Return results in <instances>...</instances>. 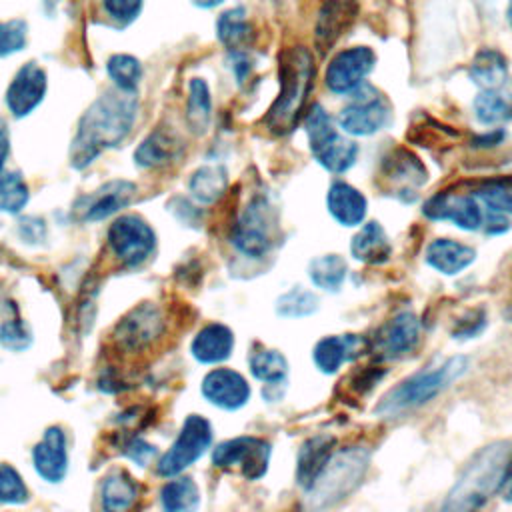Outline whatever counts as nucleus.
<instances>
[{
    "mask_svg": "<svg viewBox=\"0 0 512 512\" xmlns=\"http://www.w3.org/2000/svg\"><path fill=\"white\" fill-rule=\"evenodd\" d=\"M216 34L228 50L244 48L252 36V26L248 22L246 10L242 6H236L222 12L216 20Z\"/></svg>",
    "mask_w": 512,
    "mask_h": 512,
    "instance_id": "obj_30",
    "label": "nucleus"
},
{
    "mask_svg": "<svg viewBox=\"0 0 512 512\" xmlns=\"http://www.w3.org/2000/svg\"><path fill=\"white\" fill-rule=\"evenodd\" d=\"M274 210L264 196H254L232 228V244L248 258H262L274 244Z\"/></svg>",
    "mask_w": 512,
    "mask_h": 512,
    "instance_id": "obj_8",
    "label": "nucleus"
},
{
    "mask_svg": "<svg viewBox=\"0 0 512 512\" xmlns=\"http://www.w3.org/2000/svg\"><path fill=\"white\" fill-rule=\"evenodd\" d=\"M512 466V446L496 442L482 448L464 468L462 476L450 490L444 508L472 510L480 508L494 492L502 490L506 474Z\"/></svg>",
    "mask_w": 512,
    "mask_h": 512,
    "instance_id": "obj_3",
    "label": "nucleus"
},
{
    "mask_svg": "<svg viewBox=\"0 0 512 512\" xmlns=\"http://www.w3.org/2000/svg\"><path fill=\"white\" fill-rule=\"evenodd\" d=\"M308 276L314 282V286H318L326 292H336V290H340V286L346 278V262L338 254L318 256L310 262Z\"/></svg>",
    "mask_w": 512,
    "mask_h": 512,
    "instance_id": "obj_36",
    "label": "nucleus"
},
{
    "mask_svg": "<svg viewBox=\"0 0 512 512\" xmlns=\"http://www.w3.org/2000/svg\"><path fill=\"white\" fill-rule=\"evenodd\" d=\"M212 444V426L204 416L190 414L172 446L158 458L156 472L162 478H172L190 468L198 458L206 454Z\"/></svg>",
    "mask_w": 512,
    "mask_h": 512,
    "instance_id": "obj_7",
    "label": "nucleus"
},
{
    "mask_svg": "<svg viewBox=\"0 0 512 512\" xmlns=\"http://www.w3.org/2000/svg\"><path fill=\"white\" fill-rule=\"evenodd\" d=\"M8 154H10V132L6 122L0 118V172L4 170Z\"/></svg>",
    "mask_w": 512,
    "mask_h": 512,
    "instance_id": "obj_47",
    "label": "nucleus"
},
{
    "mask_svg": "<svg viewBox=\"0 0 512 512\" xmlns=\"http://www.w3.org/2000/svg\"><path fill=\"white\" fill-rule=\"evenodd\" d=\"M160 504L168 512H190L200 504V490L192 478L168 480L160 490Z\"/></svg>",
    "mask_w": 512,
    "mask_h": 512,
    "instance_id": "obj_35",
    "label": "nucleus"
},
{
    "mask_svg": "<svg viewBox=\"0 0 512 512\" xmlns=\"http://www.w3.org/2000/svg\"><path fill=\"white\" fill-rule=\"evenodd\" d=\"M26 44V22L24 20H0V58L16 54Z\"/></svg>",
    "mask_w": 512,
    "mask_h": 512,
    "instance_id": "obj_43",
    "label": "nucleus"
},
{
    "mask_svg": "<svg viewBox=\"0 0 512 512\" xmlns=\"http://www.w3.org/2000/svg\"><path fill=\"white\" fill-rule=\"evenodd\" d=\"M466 370L464 358H452L436 368H426L410 378H406L402 384L394 386L378 404L376 412L394 416L404 410L418 408L432 398H436L444 388H448L462 372Z\"/></svg>",
    "mask_w": 512,
    "mask_h": 512,
    "instance_id": "obj_4",
    "label": "nucleus"
},
{
    "mask_svg": "<svg viewBox=\"0 0 512 512\" xmlns=\"http://www.w3.org/2000/svg\"><path fill=\"white\" fill-rule=\"evenodd\" d=\"M420 338V320L412 312H402L390 318L376 334L374 348L382 358H398L408 354Z\"/></svg>",
    "mask_w": 512,
    "mask_h": 512,
    "instance_id": "obj_19",
    "label": "nucleus"
},
{
    "mask_svg": "<svg viewBox=\"0 0 512 512\" xmlns=\"http://www.w3.org/2000/svg\"><path fill=\"white\" fill-rule=\"evenodd\" d=\"M386 168H384V176L398 188V190H406L410 188H418L424 180H426V170L420 164V160L404 150H396L394 156L386 158Z\"/></svg>",
    "mask_w": 512,
    "mask_h": 512,
    "instance_id": "obj_31",
    "label": "nucleus"
},
{
    "mask_svg": "<svg viewBox=\"0 0 512 512\" xmlns=\"http://www.w3.org/2000/svg\"><path fill=\"white\" fill-rule=\"evenodd\" d=\"M390 120V108L382 94L366 84L352 92V102L342 108L338 122L354 136H368L384 128Z\"/></svg>",
    "mask_w": 512,
    "mask_h": 512,
    "instance_id": "obj_11",
    "label": "nucleus"
},
{
    "mask_svg": "<svg viewBox=\"0 0 512 512\" xmlns=\"http://www.w3.org/2000/svg\"><path fill=\"white\" fill-rule=\"evenodd\" d=\"M424 214L432 220H450L462 230H476L482 226V210L472 196L440 192L424 204Z\"/></svg>",
    "mask_w": 512,
    "mask_h": 512,
    "instance_id": "obj_18",
    "label": "nucleus"
},
{
    "mask_svg": "<svg viewBox=\"0 0 512 512\" xmlns=\"http://www.w3.org/2000/svg\"><path fill=\"white\" fill-rule=\"evenodd\" d=\"M136 194V184L124 178L108 180L74 202V216L80 222H100L126 208Z\"/></svg>",
    "mask_w": 512,
    "mask_h": 512,
    "instance_id": "obj_12",
    "label": "nucleus"
},
{
    "mask_svg": "<svg viewBox=\"0 0 512 512\" xmlns=\"http://www.w3.org/2000/svg\"><path fill=\"white\" fill-rule=\"evenodd\" d=\"M350 252L356 260L366 264L384 262L390 256V242L378 222L364 224L350 242Z\"/></svg>",
    "mask_w": 512,
    "mask_h": 512,
    "instance_id": "obj_27",
    "label": "nucleus"
},
{
    "mask_svg": "<svg viewBox=\"0 0 512 512\" xmlns=\"http://www.w3.org/2000/svg\"><path fill=\"white\" fill-rule=\"evenodd\" d=\"M318 308V298L304 288H292L286 294H282L276 302V312L282 318H304L316 312Z\"/></svg>",
    "mask_w": 512,
    "mask_h": 512,
    "instance_id": "obj_40",
    "label": "nucleus"
},
{
    "mask_svg": "<svg viewBox=\"0 0 512 512\" xmlns=\"http://www.w3.org/2000/svg\"><path fill=\"white\" fill-rule=\"evenodd\" d=\"M358 0H326L316 20V46L326 52L354 22Z\"/></svg>",
    "mask_w": 512,
    "mask_h": 512,
    "instance_id": "obj_20",
    "label": "nucleus"
},
{
    "mask_svg": "<svg viewBox=\"0 0 512 512\" xmlns=\"http://www.w3.org/2000/svg\"><path fill=\"white\" fill-rule=\"evenodd\" d=\"M376 56L368 46H354L338 52L326 68V86L334 94H352L364 84V78L374 68Z\"/></svg>",
    "mask_w": 512,
    "mask_h": 512,
    "instance_id": "obj_13",
    "label": "nucleus"
},
{
    "mask_svg": "<svg viewBox=\"0 0 512 512\" xmlns=\"http://www.w3.org/2000/svg\"><path fill=\"white\" fill-rule=\"evenodd\" d=\"M202 396L216 408L234 412L248 404L250 400V384L246 378L232 368H214L210 370L200 384Z\"/></svg>",
    "mask_w": 512,
    "mask_h": 512,
    "instance_id": "obj_16",
    "label": "nucleus"
},
{
    "mask_svg": "<svg viewBox=\"0 0 512 512\" xmlns=\"http://www.w3.org/2000/svg\"><path fill=\"white\" fill-rule=\"evenodd\" d=\"M470 78L482 88H502L508 80L506 58L498 50H480L470 66Z\"/></svg>",
    "mask_w": 512,
    "mask_h": 512,
    "instance_id": "obj_28",
    "label": "nucleus"
},
{
    "mask_svg": "<svg viewBox=\"0 0 512 512\" xmlns=\"http://www.w3.org/2000/svg\"><path fill=\"white\" fill-rule=\"evenodd\" d=\"M108 246L124 266L136 268L152 256L156 248V234L144 218L124 214L110 224Z\"/></svg>",
    "mask_w": 512,
    "mask_h": 512,
    "instance_id": "obj_9",
    "label": "nucleus"
},
{
    "mask_svg": "<svg viewBox=\"0 0 512 512\" xmlns=\"http://www.w3.org/2000/svg\"><path fill=\"white\" fill-rule=\"evenodd\" d=\"M502 492H504V496H506L508 500H512V466H510V470H508V474H506V480H504V484H502Z\"/></svg>",
    "mask_w": 512,
    "mask_h": 512,
    "instance_id": "obj_48",
    "label": "nucleus"
},
{
    "mask_svg": "<svg viewBox=\"0 0 512 512\" xmlns=\"http://www.w3.org/2000/svg\"><path fill=\"white\" fill-rule=\"evenodd\" d=\"M212 118L210 88L204 78H192L186 96V124L194 134H204Z\"/></svg>",
    "mask_w": 512,
    "mask_h": 512,
    "instance_id": "obj_29",
    "label": "nucleus"
},
{
    "mask_svg": "<svg viewBox=\"0 0 512 512\" xmlns=\"http://www.w3.org/2000/svg\"><path fill=\"white\" fill-rule=\"evenodd\" d=\"M506 16H508V24L512 26V0H510V4H508V10H506Z\"/></svg>",
    "mask_w": 512,
    "mask_h": 512,
    "instance_id": "obj_50",
    "label": "nucleus"
},
{
    "mask_svg": "<svg viewBox=\"0 0 512 512\" xmlns=\"http://www.w3.org/2000/svg\"><path fill=\"white\" fill-rule=\"evenodd\" d=\"M228 176L222 166H202L190 178V194L200 204H214L224 196Z\"/></svg>",
    "mask_w": 512,
    "mask_h": 512,
    "instance_id": "obj_32",
    "label": "nucleus"
},
{
    "mask_svg": "<svg viewBox=\"0 0 512 512\" xmlns=\"http://www.w3.org/2000/svg\"><path fill=\"white\" fill-rule=\"evenodd\" d=\"M476 118L484 124H500L512 118V92L502 88L482 90L474 100Z\"/></svg>",
    "mask_w": 512,
    "mask_h": 512,
    "instance_id": "obj_33",
    "label": "nucleus"
},
{
    "mask_svg": "<svg viewBox=\"0 0 512 512\" xmlns=\"http://www.w3.org/2000/svg\"><path fill=\"white\" fill-rule=\"evenodd\" d=\"M28 502V488L10 464H0V504H24Z\"/></svg>",
    "mask_w": 512,
    "mask_h": 512,
    "instance_id": "obj_42",
    "label": "nucleus"
},
{
    "mask_svg": "<svg viewBox=\"0 0 512 512\" xmlns=\"http://www.w3.org/2000/svg\"><path fill=\"white\" fill-rule=\"evenodd\" d=\"M162 328H164L162 312L152 302H144L142 306L130 310L118 322L114 330V338L120 348L136 352L152 344V340L162 334Z\"/></svg>",
    "mask_w": 512,
    "mask_h": 512,
    "instance_id": "obj_15",
    "label": "nucleus"
},
{
    "mask_svg": "<svg viewBox=\"0 0 512 512\" xmlns=\"http://www.w3.org/2000/svg\"><path fill=\"white\" fill-rule=\"evenodd\" d=\"M60 0H42V4L46 6V8H50V6H56Z\"/></svg>",
    "mask_w": 512,
    "mask_h": 512,
    "instance_id": "obj_51",
    "label": "nucleus"
},
{
    "mask_svg": "<svg viewBox=\"0 0 512 512\" xmlns=\"http://www.w3.org/2000/svg\"><path fill=\"white\" fill-rule=\"evenodd\" d=\"M106 72L112 78L114 86L122 90L136 92L142 80V64L130 54H112L106 62Z\"/></svg>",
    "mask_w": 512,
    "mask_h": 512,
    "instance_id": "obj_39",
    "label": "nucleus"
},
{
    "mask_svg": "<svg viewBox=\"0 0 512 512\" xmlns=\"http://www.w3.org/2000/svg\"><path fill=\"white\" fill-rule=\"evenodd\" d=\"M474 250L456 240L438 238L426 248V262L442 274H458L474 262Z\"/></svg>",
    "mask_w": 512,
    "mask_h": 512,
    "instance_id": "obj_26",
    "label": "nucleus"
},
{
    "mask_svg": "<svg viewBox=\"0 0 512 512\" xmlns=\"http://www.w3.org/2000/svg\"><path fill=\"white\" fill-rule=\"evenodd\" d=\"M154 446H150L148 442H144L142 438H134V440H130L126 446H124V454L132 460V462H136V464H140V466H146L148 462H150V458L154 456Z\"/></svg>",
    "mask_w": 512,
    "mask_h": 512,
    "instance_id": "obj_46",
    "label": "nucleus"
},
{
    "mask_svg": "<svg viewBox=\"0 0 512 512\" xmlns=\"http://www.w3.org/2000/svg\"><path fill=\"white\" fill-rule=\"evenodd\" d=\"M48 76L46 70L30 60L18 68L12 82L6 88V106L14 118L32 114L46 96Z\"/></svg>",
    "mask_w": 512,
    "mask_h": 512,
    "instance_id": "obj_14",
    "label": "nucleus"
},
{
    "mask_svg": "<svg viewBox=\"0 0 512 512\" xmlns=\"http://www.w3.org/2000/svg\"><path fill=\"white\" fill-rule=\"evenodd\" d=\"M142 4L144 0H102V6L108 12V16L120 24H128L134 18H138Z\"/></svg>",
    "mask_w": 512,
    "mask_h": 512,
    "instance_id": "obj_45",
    "label": "nucleus"
},
{
    "mask_svg": "<svg viewBox=\"0 0 512 512\" xmlns=\"http://www.w3.org/2000/svg\"><path fill=\"white\" fill-rule=\"evenodd\" d=\"M270 462V444L256 436H236L216 444L212 464L216 468H240L246 480H260Z\"/></svg>",
    "mask_w": 512,
    "mask_h": 512,
    "instance_id": "obj_10",
    "label": "nucleus"
},
{
    "mask_svg": "<svg viewBox=\"0 0 512 512\" xmlns=\"http://www.w3.org/2000/svg\"><path fill=\"white\" fill-rule=\"evenodd\" d=\"M136 114V92L114 86L100 94L78 120L70 146V164L82 170L104 150L122 144L134 126Z\"/></svg>",
    "mask_w": 512,
    "mask_h": 512,
    "instance_id": "obj_1",
    "label": "nucleus"
},
{
    "mask_svg": "<svg viewBox=\"0 0 512 512\" xmlns=\"http://www.w3.org/2000/svg\"><path fill=\"white\" fill-rule=\"evenodd\" d=\"M304 126H306L310 150L320 166H324L334 174H340V172H346L356 162L358 146L336 132L332 118L320 104H314L310 108V112L306 114Z\"/></svg>",
    "mask_w": 512,
    "mask_h": 512,
    "instance_id": "obj_6",
    "label": "nucleus"
},
{
    "mask_svg": "<svg viewBox=\"0 0 512 512\" xmlns=\"http://www.w3.org/2000/svg\"><path fill=\"white\" fill-rule=\"evenodd\" d=\"M30 200L28 184L20 172H0V212L18 214Z\"/></svg>",
    "mask_w": 512,
    "mask_h": 512,
    "instance_id": "obj_38",
    "label": "nucleus"
},
{
    "mask_svg": "<svg viewBox=\"0 0 512 512\" xmlns=\"http://www.w3.org/2000/svg\"><path fill=\"white\" fill-rule=\"evenodd\" d=\"M136 498H138V486L124 472H114L102 482L104 510H126L136 502Z\"/></svg>",
    "mask_w": 512,
    "mask_h": 512,
    "instance_id": "obj_37",
    "label": "nucleus"
},
{
    "mask_svg": "<svg viewBox=\"0 0 512 512\" xmlns=\"http://www.w3.org/2000/svg\"><path fill=\"white\" fill-rule=\"evenodd\" d=\"M476 198L496 214H512V178L482 184L476 190Z\"/></svg>",
    "mask_w": 512,
    "mask_h": 512,
    "instance_id": "obj_41",
    "label": "nucleus"
},
{
    "mask_svg": "<svg viewBox=\"0 0 512 512\" xmlns=\"http://www.w3.org/2000/svg\"><path fill=\"white\" fill-rule=\"evenodd\" d=\"M32 464L36 474L48 484H60L68 472L66 434L60 426L44 430L40 442L32 448Z\"/></svg>",
    "mask_w": 512,
    "mask_h": 512,
    "instance_id": "obj_17",
    "label": "nucleus"
},
{
    "mask_svg": "<svg viewBox=\"0 0 512 512\" xmlns=\"http://www.w3.org/2000/svg\"><path fill=\"white\" fill-rule=\"evenodd\" d=\"M250 372L256 380L264 382L268 388L284 384L288 374V362L284 354L270 348H260L250 354Z\"/></svg>",
    "mask_w": 512,
    "mask_h": 512,
    "instance_id": "obj_34",
    "label": "nucleus"
},
{
    "mask_svg": "<svg viewBox=\"0 0 512 512\" xmlns=\"http://www.w3.org/2000/svg\"><path fill=\"white\" fill-rule=\"evenodd\" d=\"M328 210L342 226H356L366 216V198L346 182H334L326 196Z\"/></svg>",
    "mask_w": 512,
    "mask_h": 512,
    "instance_id": "obj_25",
    "label": "nucleus"
},
{
    "mask_svg": "<svg viewBox=\"0 0 512 512\" xmlns=\"http://www.w3.org/2000/svg\"><path fill=\"white\" fill-rule=\"evenodd\" d=\"M182 150L180 138L166 128L150 132L134 150V162L140 168H162L170 164Z\"/></svg>",
    "mask_w": 512,
    "mask_h": 512,
    "instance_id": "obj_23",
    "label": "nucleus"
},
{
    "mask_svg": "<svg viewBox=\"0 0 512 512\" xmlns=\"http://www.w3.org/2000/svg\"><path fill=\"white\" fill-rule=\"evenodd\" d=\"M316 64L314 56L304 46L284 48L278 56L280 92L264 116V126L276 134H290L306 106L308 94L314 86Z\"/></svg>",
    "mask_w": 512,
    "mask_h": 512,
    "instance_id": "obj_2",
    "label": "nucleus"
},
{
    "mask_svg": "<svg viewBox=\"0 0 512 512\" xmlns=\"http://www.w3.org/2000/svg\"><path fill=\"white\" fill-rule=\"evenodd\" d=\"M234 334L220 322L206 324L196 332L190 344V352L200 364H220L232 356Z\"/></svg>",
    "mask_w": 512,
    "mask_h": 512,
    "instance_id": "obj_21",
    "label": "nucleus"
},
{
    "mask_svg": "<svg viewBox=\"0 0 512 512\" xmlns=\"http://www.w3.org/2000/svg\"><path fill=\"white\" fill-rule=\"evenodd\" d=\"M32 336L28 332V328L24 326V322L20 320H6L0 326V344L6 350H14V352H22L30 346Z\"/></svg>",
    "mask_w": 512,
    "mask_h": 512,
    "instance_id": "obj_44",
    "label": "nucleus"
},
{
    "mask_svg": "<svg viewBox=\"0 0 512 512\" xmlns=\"http://www.w3.org/2000/svg\"><path fill=\"white\" fill-rule=\"evenodd\" d=\"M198 8H214L218 4H222L224 0H192Z\"/></svg>",
    "mask_w": 512,
    "mask_h": 512,
    "instance_id": "obj_49",
    "label": "nucleus"
},
{
    "mask_svg": "<svg viewBox=\"0 0 512 512\" xmlns=\"http://www.w3.org/2000/svg\"><path fill=\"white\" fill-rule=\"evenodd\" d=\"M368 452L364 448H344L332 452L316 480L306 488L312 506H330L346 498L368 470Z\"/></svg>",
    "mask_w": 512,
    "mask_h": 512,
    "instance_id": "obj_5",
    "label": "nucleus"
},
{
    "mask_svg": "<svg viewBox=\"0 0 512 512\" xmlns=\"http://www.w3.org/2000/svg\"><path fill=\"white\" fill-rule=\"evenodd\" d=\"M366 348V340L356 334L326 336L314 346V364L324 374H334L346 360L356 358Z\"/></svg>",
    "mask_w": 512,
    "mask_h": 512,
    "instance_id": "obj_22",
    "label": "nucleus"
},
{
    "mask_svg": "<svg viewBox=\"0 0 512 512\" xmlns=\"http://www.w3.org/2000/svg\"><path fill=\"white\" fill-rule=\"evenodd\" d=\"M336 440L328 434H318L308 438L298 452V462H296V480L298 484L306 490L312 486L324 464L334 452Z\"/></svg>",
    "mask_w": 512,
    "mask_h": 512,
    "instance_id": "obj_24",
    "label": "nucleus"
}]
</instances>
